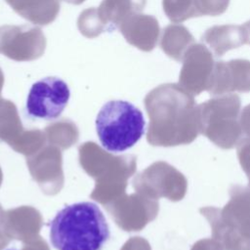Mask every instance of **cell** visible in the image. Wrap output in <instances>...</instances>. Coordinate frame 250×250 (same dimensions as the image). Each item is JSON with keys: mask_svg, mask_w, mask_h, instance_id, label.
Returning a JSON list of instances; mask_svg holds the SVG:
<instances>
[{"mask_svg": "<svg viewBox=\"0 0 250 250\" xmlns=\"http://www.w3.org/2000/svg\"><path fill=\"white\" fill-rule=\"evenodd\" d=\"M199 16H220L224 14L229 0H195Z\"/></svg>", "mask_w": 250, "mask_h": 250, "instance_id": "18", "label": "cell"}, {"mask_svg": "<svg viewBox=\"0 0 250 250\" xmlns=\"http://www.w3.org/2000/svg\"><path fill=\"white\" fill-rule=\"evenodd\" d=\"M182 62L179 85L193 97L208 91L216 63L210 50L203 44L194 43Z\"/></svg>", "mask_w": 250, "mask_h": 250, "instance_id": "8", "label": "cell"}, {"mask_svg": "<svg viewBox=\"0 0 250 250\" xmlns=\"http://www.w3.org/2000/svg\"><path fill=\"white\" fill-rule=\"evenodd\" d=\"M240 124L242 127L243 134L250 138V104H247L241 111Z\"/></svg>", "mask_w": 250, "mask_h": 250, "instance_id": "21", "label": "cell"}, {"mask_svg": "<svg viewBox=\"0 0 250 250\" xmlns=\"http://www.w3.org/2000/svg\"><path fill=\"white\" fill-rule=\"evenodd\" d=\"M150 123L147 141L152 146L191 144L200 134L199 108L192 95L179 84H162L145 99Z\"/></svg>", "mask_w": 250, "mask_h": 250, "instance_id": "1", "label": "cell"}, {"mask_svg": "<svg viewBox=\"0 0 250 250\" xmlns=\"http://www.w3.org/2000/svg\"><path fill=\"white\" fill-rule=\"evenodd\" d=\"M190 250H225L224 246L215 238H203L196 241Z\"/></svg>", "mask_w": 250, "mask_h": 250, "instance_id": "20", "label": "cell"}, {"mask_svg": "<svg viewBox=\"0 0 250 250\" xmlns=\"http://www.w3.org/2000/svg\"><path fill=\"white\" fill-rule=\"evenodd\" d=\"M47 46L40 27L5 24L0 26V54L16 62H32L43 56Z\"/></svg>", "mask_w": 250, "mask_h": 250, "instance_id": "7", "label": "cell"}, {"mask_svg": "<svg viewBox=\"0 0 250 250\" xmlns=\"http://www.w3.org/2000/svg\"><path fill=\"white\" fill-rule=\"evenodd\" d=\"M146 4V0H103L97 8L98 15L107 31L119 25L133 15L140 14Z\"/></svg>", "mask_w": 250, "mask_h": 250, "instance_id": "14", "label": "cell"}, {"mask_svg": "<svg viewBox=\"0 0 250 250\" xmlns=\"http://www.w3.org/2000/svg\"><path fill=\"white\" fill-rule=\"evenodd\" d=\"M119 30L130 45L144 52L152 51L160 35V26L156 18L141 13L126 19L119 25Z\"/></svg>", "mask_w": 250, "mask_h": 250, "instance_id": "11", "label": "cell"}, {"mask_svg": "<svg viewBox=\"0 0 250 250\" xmlns=\"http://www.w3.org/2000/svg\"><path fill=\"white\" fill-rule=\"evenodd\" d=\"M223 208L206 206L200 214L211 227L212 237L225 250H250V188L233 185Z\"/></svg>", "mask_w": 250, "mask_h": 250, "instance_id": "3", "label": "cell"}, {"mask_svg": "<svg viewBox=\"0 0 250 250\" xmlns=\"http://www.w3.org/2000/svg\"><path fill=\"white\" fill-rule=\"evenodd\" d=\"M145 182L154 194L174 202L182 200L188 190L187 178L166 162H157L149 167Z\"/></svg>", "mask_w": 250, "mask_h": 250, "instance_id": "10", "label": "cell"}, {"mask_svg": "<svg viewBox=\"0 0 250 250\" xmlns=\"http://www.w3.org/2000/svg\"><path fill=\"white\" fill-rule=\"evenodd\" d=\"M201 41L210 47L216 57L246 44L242 25L236 24L214 25L204 32Z\"/></svg>", "mask_w": 250, "mask_h": 250, "instance_id": "13", "label": "cell"}, {"mask_svg": "<svg viewBox=\"0 0 250 250\" xmlns=\"http://www.w3.org/2000/svg\"><path fill=\"white\" fill-rule=\"evenodd\" d=\"M162 7L167 18L174 23L200 17L195 0H162Z\"/></svg>", "mask_w": 250, "mask_h": 250, "instance_id": "16", "label": "cell"}, {"mask_svg": "<svg viewBox=\"0 0 250 250\" xmlns=\"http://www.w3.org/2000/svg\"><path fill=\"white\" fill-rule=\"evenodd\" d=\"M70 98L66 82L55 76L45 77L32 84L25 103V112L30 118L53 120L65 108Z\"/></svg>", "mask_w": 250, "mask_h": 250, "instance_id": "6", "label": "cell"}, {"mask_svg": "<svg viewBox=\"0 0 250 250\" xmlns=\"http://www.w3.org/2000/svg\"><path fill=\"white\" fill-rule=\"evenodd\" d=\"M243 31H244V36H245V43L250 45V21H246L242 25Z\"/></svg>", "mask_w": 250, "mask_h": 250, "instance_id": "22", "label": "cell"}, {"mask_svg": "<svg viewBox=\"0 0 250 250\" xmlns=\"http://www.w3.org/2000/svg\"><path fill=\"white\" fill-rule=\"evenodd\" d=\"M200 134L223 149L235 147L243 139L241 101L236 94H224L200 104Z\"/></svg>", "mask_w": 250, "mask_h": 250, "instance_id": "5", "label": "cell"}, {"mask_svg": "<svg viewBox=\"0 0 250 250\" xmlns=\"http://www.w3.org/2000/svg\"><path fill=\"white\" fill-rule=\"evenodd\" d=\"M250 92V61L235 59L217 62L208 93L213 96Z\"/></svg>", "mask_w": 250, "mask_h": 250, "instance_id": "9", "label": "cell"}, {"mask_svg": "<svg viewBox=\"0 0 250 250\" xmlns=\"http://www.w3.org/2000/svg\"><path fill=\"white\" fill-rule=\"evenodd\" d=\"M49 226L50 241L57 250H101L110 236L104 213L90 201L64 206Z\"/></svg>", "mask_w": 250, "mask_h": 250, "instance_id": "2", "label": "cell"}, {"mask_svg": "<svg viewBox=\"0 0 250 250\" xmlns=\"http://www.w3.org/2000/svg\"><path fill=\"white\" fill-rule=\"evenodd\" d=\"M143 112L123 100L106 102L96 117V131L102 146L110 152H122L134 146L145 134Z\"/></svg>", "mask_w": 250, "mask_h": 250, "instance_id": "4", "label": "cell"}, {"mask_svg": "<svg viewBox=\"0 0 250 250\" xmlns=\"http://www.w3.org/2000/svg\"><path fill=\"white\" fill-rule=\"evenodd\" d=\"M77 26L81 34L87 38H95L106 30L98 15L97 8L84 10L77 20Z\"/></svg>", "mask_w": 250, "mask_h": 250, "instance_id": "17", "label": "cell"}, {"mask_svg": "<svg viewBox=\"0 0 250 250\" xmlns=\"http://www.w3.org/2000/svg\"><path fill=\"white\" fill-rule=\"evenodd\" d=\"M236 151L239 164L248 178V187L250 188V138H243L236 146Z\"/></svg>", "mask_w": 250, "mask_h": 250, "instance_id": "19", "label": "cell"}, {"mask_svg": "<svg viewBox=\"0 0 250 250\" xmlns=\"http://www.w3.org/2000/svg\"><path fill=\"white\" fill-rule=\"evenodd\" d=\"M21 17L37 25L53 22L61 8V0H5Z\"/></svg>", "mask_w": 250, "mask_h": 250, "instance_id": "12", "label": "cell"}, {"mask_svg": "<svg viewBox=\"0 0 250 250\" xmlns=\"http://www.w3.org/2000/svg\"><path fill=\"white\" fill-rule=\"evenodd\" d=\"M194 44V38L189 30L182 24L167 25L161 36L162 51L176 62H182L186 52Z\"/></svg>", "mask_w": 250, "mask_h": 250, "instance_id": "15", "label": "cell"}, {"mask_svg": "<svg viewBox=\"0 0 250 250\" xmlns=\"http://www.w3.org/2000/svg\"><path fill=\"white\" fill-rule=\"evenodd\" d=\"M3 82H4V75H3V72L0 68V90L2 88V85H3Z\"/></svg>", "mask_w": 250, "mask_h": 250, "instance_id": "24", "label": "cell"}, {"mask_svg": "<svg viewBox=\"0 0 250 250\" xmlns=\"http://www.w3.org/2000/svg\"><path fill=\"white\" fill-rule=\"evenodd\" d=\"M65 2L69 3V4H73V5H79L82 4L85 0H64Z\"/></svg>", "mask_w": 250, "mask_h": 250, "instance_id": "23", "label": "cell"}]
</instances>
